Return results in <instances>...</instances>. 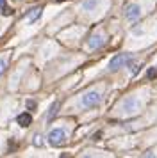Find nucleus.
Instances as JSON below:
<instances>
[{"label": "nucleus", "mask_w": 157, "mask_h": 158, "mask_svg": "<svg viewBox=\"0 0 157 158\" xmlns=\"http://www.w3.org/2000/svg\"><path fill=\"white\" fill-rule=\"evenodd\" d=\"M100 100H102V94H100V91L93 89V91H87V93L80 98V105H82L84 108H91V107H95V105H98Z\"/></svg>", "instance_id": "f257e3e1"}, {"label": "nucleus", "mask_w": 157, "mask_h": 158, "mask_svg": "<svg viewBox=\"0 0 157 158\" xmlns=\"http://www.w3.org/2000/svg\"><path fill=\"white\" fill-rule=\"evenodd\" d=\"M48 142L52 146H61V144L66 142V130L63 128H54L48 133Z\"/></svg>", "instance_id": "f03ea898"}, {"label": "nucleus", "mask_w": 157, "mask_h": 158, "mask_svg": "<svg viewBox=\"0 0 157 158\" xmlns=\"http://www.w3.org/2000/svg\"><path fill=\"white\" fill-rule=\"evenodd\" d=\"M127 62H130V55H128V53H118L116 57L111 59V62H109V71H118V69L123 68Z\"/></svg>", "instance_id": "7ed1b4c3"}, {"label": "nucleus", "mask_w": 157, "mask_h": 158, "mask_svg": "<svg viewBox=\"0 0 157 158\" xmlns=\"http://www.w3.org/2000/svg\"><path fill=\"white\" fill-rule=\"evenodd\" d=\"M139 16H141V6L139 4H128L127 9H125V18L128 22H136Z\"/></svg>", "instance_id": "20e7f679"}, {"label": "nucleus", "mask_w": 157, "mask_h": 158, "mask_svg": "<svg viewBox=\"0 0 157 158\" xmlns=\"http://www.w3.org/2000/svg\"><path fill=\"white\" fill-rule=\"evenodd\" d=\"M104 43H105V36H104L102 32H96V34H93V36L89 37L87 48H89V50H96V48H100Z\"/></svg>", "instance_id": "39448f33"}, {"label": "nucleus", "mask_w": 157, "mask_h": 158, "mask_svg": "<svg viewBox=\"0 0 157 158\" xmlns=\"http://www.w3.org/2000/svg\"><path fill=\"white\" fill-rule=\"evenodd\" d=\"M16 123L20 124L21 128H27L29 124L32 123V115L29 114V112H23V114H20L18 117H16Z\"/></svg>", "instance_id": "423d86ee"}, {"label": "nucleus", "mask_w": 157, "mask_h": 158, "mask_svg": "<svg viewBox=\"0 0 157 158\" xmlns=\"http://www.w3.org/2000/svg\"><path fill=\"white\" fill-rule=\"evenodd\" d=\"M123 108L127 110V112H134L136 108H137V103H136V100H132V98H128L125 103H123Z\"/></svg>", "instance_id": "0eeeda50"}, {"label": "nucleus", "mask_w": 157, "mask_h": 158, "mask_svg": "<svg viewBox=\"0 0 157 158\" xmlns=\"http://www.w3.org/2000/svg\"><path fill=\"white\" fill-rule=\"evenodd\" d=\"M41 16V7H34V9H30V13L27 15V18L30 20V22H34V20H38Z\"/></svg>", "instance_id": "6e6552de"}, {"label": "nucleus", "mask_w": 157, "mask_h": 158, "mask_svg": "<svg viewBox=\"0 0 157 158\" xmlns=\"http://www.w3.org/2000/svg\"><path fill=\"white\" fill-rule=\"evenodd\" d=\"M95 7H96V0H86L84 4H82V9L84 11H93Z\"/></svg>", "instance_id": "1a4fd4ad"}, {"label": "nucleus", "mask_w": 157, "mask_h": 158, "mask_svg": "<svg viewBox=\"0 0 157 158\" xmlns=\"http://www.w3.org/2000/svg\"><path fill=\"white\" fill-rule=\"evenodd\" d=\"M57 107H59V103H54V105H52V108H50L48 115H47V119H52V117L57 114Z\"/></svg>", "instance_id": "9d476101"}, {"label": "nucleus", "mask_w": 157, "mask_h": 158, "mask_svg": "<svg viewBox=\"0 0 157 158\" xmlns=\"http://www.w3.org/2000/svg\"><path fill=\"white\" fill-rule=\"evenodd\" d=\"M6 68H7V59H0V75L6 71Z\"/></svg>", "instance_id": "9b49d317"}, {"label": "nucleus", "mask_w": 157, "mask_h": 158, "mask_svg": "<svg viewBox=\"0 0 157 158\" xmlns=\"http://www.w3.org/2000/svg\"><path fill=\"white\" fill-rule=\"evenodd\" d=\"M27 108H29V110H34V108H36V101L27 100Z\"/></svg>", "instance_id": "f8f14e48"}, {"label": "nucleus", "mask_w": 157, "mask_h": 158, "mask_svg": "<svg viewBox=\"0 0 157 158\" xmlns=\"http://www.w3.org/2000/svg\"><path fill=\"white\" fill-rule=\"evenodd\" d=\"M34 144H36V146H41V144H43L41 135H36V137H34Z\"/></svg>", "instance_id": "ddd939ff"}, {"label": "nucleus", "mask_w": 157, "mask_h": 158, "mask_svg": "<svg viewBox=\"0 0 157 158\" xmlns=\"http://www.w3.org/2000/svg\"><path fill=\"white\" fill-rule=\"evenodd\" d=\"M157 75V69H150L148 71V77H155Z\"/></svg>", "instance_id": "4468645a"}, {"label": "nucleus", "mask_w": 157, "mask_h": 158, "mask_svg": "<svg viewBox=\"0 0 157 158\" xmlns=\"http://www.w3.org/2000/svg\"><path fill=\"white\" fill-rule=\"evenodd\" d=\"M6 6V0H0V7H4Z\"/></svg>", "instance_id": "2eb2a0df"}]
</instances>
